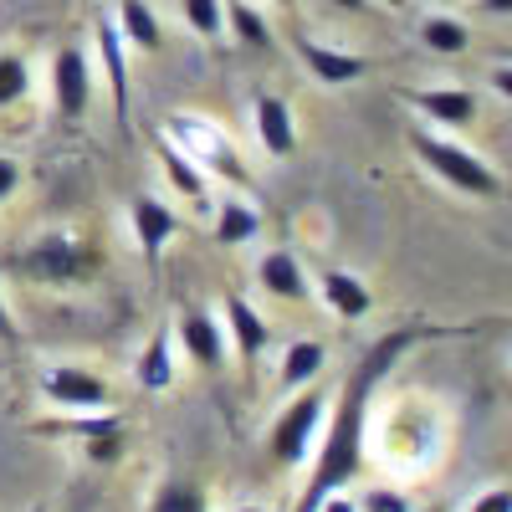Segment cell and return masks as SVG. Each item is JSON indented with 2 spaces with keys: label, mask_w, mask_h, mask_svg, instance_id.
I'll return each instance as SVG.
<instances>
[{
  "label": "cell",
  "mask_w": 512,
  "mask_h": 512,
  "mask_svg": "<svg viewBox=\"0 0 512 512\" xmlns=\"http://www.w3.org/2000/svg\"><path fill=\"white\" fill-rule=\"evenodd\" d=\"M410 349V333H384L379 344L364 354V364L349 374V384L338 390V405L333 415L323 420V446H318V461H313V482L303 492V502H297V512H318L333 492H344L359 466H364V420H369V395L374 384L395 369V359Z\"/></svg>",
  "instance_id": "obj_1"
},
{
  "label": "cell",
  "mask_w": 512,
  "mask_h": 512,
  "mask_svg": "<svg viewBox=\"0 0 512 512\" xmlns=\"http://www.w3.org/2000/svg\"><path fill=\"white\" fill-rule=\"evenodd\" d=\"M410 154L431 169V175L461 195H497V175H492V164L472 149H461L451 139H436L431 128H410Z\"/></svg>",
  "instance_id": "obj_2"
},
{
  "label": "cell",
  "mask_w": 512,
  "mask_h": 512,
  "mask_svg": "<svg viewBox=\"0 0 512 512\" xmlns=\"http://www.w3.org/2000/svg\"><path fill=\"white\" fill-rule=\"evenodd\" d=\"M323 420H328V390H323V384H303V390H292V400L272 420V461L277 466L308 461V451H313V441L323 431Z\"/></svg>",
  "instance_id": "obj_3"
},
{
  "label": "cell",
  "mask_w": 512,
  "mask_h": 512,
  "mask_svg": "<svg viewBox=\"0 0 512 512\" xmlns=\"http://www.w3.org/2000/svg\"><path fill=\"white\" fill-rule=\"evenodd\" d=\"M21 267L36 282H88L103 267V256H98V246H88V241H77V236L62 231V236H41L36 246H26Z\"/></svg>",
  "instance_id": "obj_4"
},
{
  "label": "cell",
  "mask_w": 512,
  "mask_h": 512,
  "mask_svg": "<svg viewBox=\"0 0 512 512\" xmlns=\"http://www.w3.org/2000/svg\"><path fill=\"white\" fill-rule=\"evenodd\" d=\"M169 144L175 149H185L200 169H216V175H226V180H236V185H246V169H241V159L231 154V144H226V134L210 118H195V113H175L169 118Z\"/></svg>",
  "instance_id": "obj_5"
},
{
  "label": "cell",
  "mask_w": 512,
  "mask_h": 512,
  "mask_svg": "<svg viewBox=\"0 0 512 512\" xmlns=\"http://www.w3.org/2000/svg\"><path fill=\"white\" fill-rule=\"evenodd\" d=\"M41 395H47L52 405H62V410H113L108 379L82 369V364H52L47 374H41Z\"/></svg>",
  "instance_id": "obj_6"
},
{
  "label": "cell",
  "mask_w": 512,
  "mask_h": 512,
  "mask_svg": "<svg viewBox=\"0 0 512 512\" xmlns=\"http://www.w3.org/2000/svg\"><path fill=\"white\" fill-rule=\"evenodd\" d=\"M52 103L62 118H88L93 108V67L82 47H62L52 57Z\"/></svg>",
  "instance_id": "obj_7"
},
{
  "label": "cell",
  "mask_w": 512,
  "mask_h": 512,
  "mask_svg": "<svg viewBox=\"0 0 512 512\" xmlns=\"http://www.w3.org/2000/svg\"><path fill=\"white\" fill-rule=\"evenodd\" d=\"M256 287H262L267 297H277V303H308V297H313L303 256L287 251V246L262 251V262H256Z\"/></svg>",
  "instance_id": "obj_8"
},
{
  "label": "cell",
  "mask_w": 512,
  "mask_h": 512,
  "mask_svg": "<svg viewBox=\"0 0 512 512\" xmlns=\"http://www.w3.org/2000/svg\"><path fill=\"white\" fill-rule=\"evenodd\" d=\"M221 328H226V344L241 354V364H256L267 354V344H272L267 318L256 313L246 297H236V292H226V303H221Z\"/></svg>",
  "instance_id": "obj_9"
},
{
  "label": "cell",
  "mask_w": 512,
  "mask_h": 512,
  "mask_svg": "<svg viewBox=\"0 0 512 512\" xmlns=\"http://www.w3.org/2000/svg\"><path fill=\"white\" fill-rule=\"evenodd\" d=\"M128 221H134V236H139V251L149 256V262H159V251L180 236V210L164 205L159 195H139L134 205H128Z\"/></svg>",
  "instance_id": "obj_10"
},
{
  "label": "cell",
  "mask_w": 512,
  "mask_h": 512,
  "mask_svg": "<svg viewBox=\"0 0 512 512\" xmlns=\"http://www.w3.org/2000/svg\"><path fill=\"white\" fill-rule=\"evenodd\" d=\"M405 103L420 108L436 128H472L477 123V93H466V88H405Z\"/></svg>",
  "instance_id": "obj_11"
},
{
  "label": "cell",
  "mask_w": 512,
  "mask_h": 512,
  "mask_svg": "<svg viewBox=\"0 0 512 512\" xmlns=\"http://www.w3.org/2000/svg\"><path fill=\"white\" fill-rule=\"evenodd\" d=\"M175 344L200 364V369H221L226 364V328H221V318L216 313H200V308H190L185 318H180V333H175Z\"/></svg>",
  "instance_id": "obj_12"
},
{
  "label": "cell",
  "mask_w": 512,
  "mask_h": 512,
  "mask_svg": "<svg viewBox=\"0 0 512 512\" xmlns=\"http://www.w3.org/2000/svg\"><path fill=\"white\" fill-rule=\"evenodd\" d=\"M251 128H256V144H262L272 159H287L297 149V118L277 93H262L251 103Z\"/></svg>",
  "instance_id": "obj_13"
},
{
  "label": "cell",
  "mask_w": 512,
  "mask_h": 512,
  "mask_svg": "<svg viewBox=\"0 0 512 512\" xmlns=\"http://www.w3.org/2000/svg\"><path fill=\"white\" fill-rule=\"evenodd\" d=\"M98 62L108 72V98H113V118L128 123V47L113 26V16L98 21Z\"/></svg>",
  "instance_id": "obj_14"
},
{
  "label": "cell",
  "mask_w": 512,
  "mask_h": 512,
  "mask_svg": "<svg viewBox=\"0 0 512 512\" xmlns=\"http://www.w3.org/2000/svg\"><path fill=\"white\" fill-rule=\"evenodd\" d=\"M297 57H303L308 72H313L318 82H328V88H344V82H359V77H364V57L338 52V47H323V41H313V36H297Z\"/></svg>",
  "instance_id": "obj_15"
},
{
  "label": "cell",
  "mask_w": 512,
  "mask_h": 512,
  "mask_svg": "<svg viewBox=\"0 0 512 512\" xmlns=\"http://www.w3.org/2000/svg\"><path fill=\"white\" fill-rule=\"evenodd\" d=\"M318 297H323V308H328L333 318H344V323H359V318L374 313V292H369V282H359L354 272H328V277L318 282Z\"/></svg>",
  "instance_id": "obj_16"
},
{
  "label": "cell",
  "mask_w": 512,
  "mask_h": 512,
  "mask_svg": "<svg viewBox=\"0 0 512 512\" xmlns=\"http://www.w3.org/2000/svg\"><path fill=\"white\" fill-rule=\"evenodd\" d=\"M113 26L123 36V47H134V52H159L164 47V26H159V11L149 6V0H118L113 6Z\"/></svg>",
  "instance_id": "obj_17"
},
{
  "label": "cell",
  "mask_w": 512,
  "mask_h": 512,
  "mask_svg": "<svg viewBox=\"0 0 512 512\" xmlns=\"http://www.w3.org/2000/svg\"><path fill=\"white\" fill-rule=\"evenodd\" d=\"M134 379L144 384L149 395L175 390V333H169V328H159L149 344H144V354H139V364H134Z\"/></svg>",
  "instance_id": "obj_18"
},
{
  "label": "cell",
  "mask_w": 512,
  "mask_h": 512,
  "mask_svg": "<svg viewBox=\"0 0 512 512\" xmlns=\"http://www.w3.org/2000/svg\"><path fill=\"white\" fill-rule=\"evenodd\" d=\"M256 236H262V210H256L251 200H241V195L216 200V241L221 246H246Z\"/></svg>",
  "instance_id": "obj_19"
},
{
  "label": "cell",
  "mask_w": 512,
  "mask_h": 512,
  "mask_svg": "<svg viewBox=\"0 0 512 512\" xmlns=\"http://www.w3.org/2000/svg\"><path fill=\"white\" fill-rule=\"evenodd\" d=\"M328 364V349L318 344V338H292V344L282 349V369L277 379L287 384V390H303V384H313Z\"/></svg>",
  "instance_id": "obj_20"
},
{
  "label": "cell",
  "mask_w": 512,
  "mask_h": 512,
  "mask_svg": "<svg viewBox=\"0 0 512 512\" xmlns=\"http://www.w3.org/2000/svg\"><path fill=\"white\" fill-rule=\"evenodd\" d=\"M154 154H159V169H164V180L169 185H175L185 200H205L210 195V185H205V169L185 154V149H175V144H169V139H159L154 144Z\"/></svg>",
  "instance_id": "obj_21"
},
{
  "label": "cell",
  "mask_w": 512,
  "mask_h": 512,
  "mask_svg": "<svg viewBox=\"0 0 512 512\" xmlns=\"http://www.w3.org/2000/svg\"><path fill=\"white\" fill-rule=\"evenodd\" d=\"M226 31L251 52H272V26L251 0H226Z\"/></svg>",
  "instance_id": "obj_22"
},
{
  "label": "cell",
  "mask_w": 512,
  "mask_h": 512,
  "mask_svg": "<svg viewBox=\"0 0 512 512\" xmlns=\"http://www.w3.org/2000/svg\"><path fill=\"white\" fill-rule=\"evenodd\" d=\"M420 41L431 52H441V57H461L466 47H472V31H466V21H456V16H425L420 21Z\"/></svg>",
  "instance_id": "obj_23"
},
{
  "label": "cell",
  "mask_w": 512,
  "mask_h": 512,
  "mask_svg": "<svg viewBox=\"0 0 512 512\" xmlns=\"http://www.w3.org/2000/svg\"><path fill=\"white\" fill-rule=\"evenodd\" d=\"M26 93H31V67H26V57L0 52V113L16 108V103H26Z\"/></svg>",
  "instance_id": "obj_24"
},
{
  "label": "cell",
  "mask_w": 512,
  "mask_h": 512,
  "mask_svg": "<svg viewBox=\"0 0 512 512\" xmlns=\"http://www.w3.org/2000/svg\"><path fill=\"white\" fill-rule=\"evenodd\" d=\"M47 431H57V436H77V441H93V436L123 431V420H118L113 410H93V415H77V420H47Z\"/></svg>",
  "instance_id": "obj_25"
},
{
  "label": "cell",
  "mask_w": 512,
  "mask_h": 512,
  "mask_svg": "<svg viewBox=\"0 0 512 512\" xmlns=\"http://www.w3.org/2000/svg\"><path fill=\"white\" fill-rule=\"evenodd\" d=\"M180 11H185L190 31L205 41H216L226 31V0H180Z\"/></svg>",
  "instance_id": "obj_26"
},
{
  "label": "cell",
  "mask_w": 512,
  "mask_h": 512,
  "mask_svg": "<svg viewBox=\"0 0 512 512\" xmlns=\"http://www.w3.org/2000/svg\"><path fill=\"white\" fill-rule=\"evenodd\" d=\"M149 512H205V492H195L185 482H164L149 497Z\"/></svg>",
  "instance_id": "obj_27"
},
{
  "label": "cell",
  "mask_w": 512,
  "mask_h": 512,
  "mask_svg": "<svg viewBox=\"0 0 512 512\" xmlns=\"http://www.w3.org/2000/svg\"><path fill=\"white\" fill-rule=\"evenodd\" d=\"M82 451H88V461H98V466H113V461H123V431H108V436L82 441Z\"/></svg>",
  "instance_id": "obj_28"
},
{
  "label": "cell",
  "mask_w": 512,
  "mask_h": 512,
  "mask_svg": "<svg viewBox=\"0 0 512 512\" xmlns=\"http://www.w3.org/2000/svg\"><path fill=\"white\" fill-rule=\"evenodd\" d=\"M359 512H415V507H410L395 487H374V492L359 497Z\"/></svg>",
  "instance_id": "obj_29"
},
{
  "label": "cell",
  "mask_w": 512,
  "mask_h": 512,
  "mask_svg": "<svg viewBox=\"0 0 512 512\" xmlns=\"http://www.w3.org/2000/svg\"><path fill=\"white\" fill-rule=\"evenodd\" d=\"M466 512H512V487H487L482 497H472Z\"/></svg>",
  "instance_id": "obj_30"
},
{
  "label": "cell",
  "mask_w": 512,
  "mask_h": 512,
  "mask_svg": "<svg viewBox=\"0 0 512 512\" xmlns=\"http://www.w3.org/2000/svg\"><path fill=\"white\" fill-rule=\"evenodd\" d=\"M16 190H21V159L0 154V205H6V200H11Z\"/></svg>",
  "instance_id": "obj_31"
},
{
  "label": "cell",
  "mask_w": 512,
  "mask_h": 512,
  "mask_svg": "<svg viewBox=\"0 0 512 512\" xmlns=\"http://www.w3.org/2000/svg\"><path fill=\"white\" fill-rule=\"evenodd\" d=\"M492 88H497V98L512 103V67H492Z\"/></svg>",
  "instance_id": "obj_32"
},
{
  "label": "cell",
  "mask_w": 512,
  "mask_h": 512,
  "mask_svg": "<svg viewBox=\"0 0 512 512\" xmlns=\"http://www.w3.org/2000/svg\"><path fill=\"white\" fill-rule=\"evenodd\" d=\"M0 338H6V344L16 338V318H11V308H6V292H0Z\"/></svg>",
  "instance_id": "obj_33"
},
{
  "label": "cell",
  "mask_w": 512,
  "mask_h": 512,
  "mask_svg": "<svg viewBox=\"0 0 512 512\" xmlns=\"http://www.w3.org/2000/svg\"><path fill=\"white\" fill-rule=\"evenodd\" d=\"M318 512H359V502H349L344 492H333V497H328V502H323Z\"/></svg>",
  "instance_id": "obj_34"
},
{
  "label": "cell",
  "mask_w": 512,
  "mask_h": 512,
  "mask_svg": "<svg viewBox=\"0 0 512 512\" xmlns=\"http://www.w3.org/2000/svg\"><path fill=\"white\" fill-rule=\"evenodd\" d=\"M487 16H512V0H477Z\"/></svg>",
  "instance_id": "obj_35"
},
{
  "label": "cell",
  "mask_w": 512,
  "mask_h": 512,
  "mask_svg": "<svg viewBox=\"0 0 512 512\" xmlns=\"http://www.w3.org/2000/svg\"><path fill=\"white\" fill-rule=\"evenodd\" d=\"M328 6H338V11H364L369 0H328Z\"/></svg>",
  "instance_id": "obj_36"
},
{
  "label": "cell",
  "mask_w": 512,
  "mask_h": 512,
  "mask_svg": "<svg viewBox=\"0 0 512 512\" xmlns=\"http://www.w3.org/2000/svg\"><path fill=\"white\" fill-rule=\"evenodd\" d=\"M369 6H374V0H369ZM379 6H384V11H405L410 0H379Z\"/></svg>",
  "instance_id": "obj_37"
},
{
  "label": "cell",
  "mask_w": 512,
  "mask_h": 512,
  "mask_svg": "<svg viewBox=\"0 0 512 512\" xmlns=\"http://www.w3.org/2000/svg\"><path fill=\"white\" fill-rule=\"evenodd\" d=\"M236 512H272V507H236Z\"/></svg>",
  "instance_id": "obj_38"
},
{
  "label": "cell",
  "mask_w": 512,
  "mask_h": 512,
  "mask_svg": "<svg viewBox=\"0 0 512 512\" xmlns=\"http://www.w3.org/2000/svg\"><path fill=\"white\" fill-rule=\"evenodd\" d=\"M277 6H292V0H277Z\"/></svg>",
  "instance_id": "obj_39"
}]
</instances>
